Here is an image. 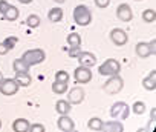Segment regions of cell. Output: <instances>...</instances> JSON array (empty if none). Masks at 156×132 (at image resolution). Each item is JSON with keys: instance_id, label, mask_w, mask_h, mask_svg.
<instances>
[{"instance_id": "cell-1", "label": "cell", "mask_w": 156, "mask_h": 132, "mask_svg": "<svg viewBox=\"0 0 156 132\" xmlns=\"http://www.w3.org/2000/svg\"><path fill=\"white\" fill-rule=\"evenodd\" d=\"M73 20L78 26H87L92 22V13L89 11L87 6L84 5H78L73 9Z\"/></svg>"}, {"instance_id": "cell-2", "label": "cell", "mask_w": 156, "mask_h": 132, "mask_svg": "<svg viewBox=\"0 0 156 132\" xmlns=\"http://www.w3.org/2000/svg\"><path fill=\"white\" fill-rule=\"evenodd\" d=\"M119 71H121V64L115 58H107L103 64H100V68H98V72L101 75H104V77H110V75L119 74Z\"/></svg>"}, {"instance_id": "cell-3", "label": "cell", "mask_w": 156, "mask_h": 132, "mask_svg": "<svg viewBox=\"0 0 156 132\" xmlns=\"http://www.w3.org/2000/svg\"><path fill=\"white\" fill-rule=\"evenodd\" d=\"M44 58H46V54L43 49H29V51H25L22 55V60H25L29 66L38 64V63L44 61Z\"/></svg>"}, {"instance_id": "cell-4", "label": "cell", "mask_w": 156, "mask_h": 132, "mask_svg": "<svg viewBox=\"0 0 156 132\" xmlns=\"http://www.w3.org/2000/svg\"><path fill=\"white\" fill-rule=\"evenodd\" d=\"M122 86H124L122 79H121L118 74H115V75H110V79L104 83L103 89H104V92H106V94L113 95V94H118V92L122 89Z\"/></svg>"}, {"instance_id": "cell-5", "label": "cell", "mask_w": 156, "mask_h": 132, "mask_svg": "<svg viewBox=\"0 0 156 132\" xmlns=\"http://www.w3.org/2000/svg\"><path fill=\"white\" fill-rule=\"evenodd\" d=\"M129 112H130V108L127 103L124 101H116L112 105L110 108V115L115 118V120H126L129 117Z\"/></svg>"}, {"instance_id": "cell-6", "label": "cell", "mask_w": 156, "mask_h": 132, "mask_svg": "<svg viewBox=\"0 0 156 132\" xmlns=\"http://www.w3.org/2000/svg\"><path fill=\"white\" fill-rule=\"evenodd\" d=\"M19 83L14 80V79H3L2 83H0V92L3 95L9 97V95H14L19 92Z\"/></svg>"}, {"instance_id": "cell-7", "label": "cell", "mask_w": 156, "mask_h": 132, "mask_svg": "<svg viewBox=\"0 0 156 132\" xmlns=\"http://www.w3.org/2000/svg\"><path fill=\"white\" fill-rule=\"evenodd\" d=\"M73 77H75L76 83L84 85V83H89V82L92 80V77H94V75H92L90 68H86V66H80V68H76V69H75Z\"/></svg>"}, {"instance_id": "cell-8", "label": "cell", "mask_w": 156, "mask_h": 132, "mask_svg": "<svg viewBox=\"0 0 156 132\" xmlns=\"http://www.w3.org/2000/svg\"><path fill=\"white\" fill-rule=\"evenodd\" d=\"M110 40H112V43L116 45V46H124V45L127 43L129 37H127V32H126V31H122V29H119V28H115V29H112V32H110Z\"/></svg>"}, {"instance_id": "cell-9", "label": "cell", "mask_w": 156, "mask_h": 132, "mask_svg": "<svg viewBox=\"0 0 156 132\" xmlns=\"http://www.w3.org/2000/svg\"><path fill=\"white\" fill-rule=\"evenodd\" d=\"M83 100H84V89L75 86V88H72V89L69 91V94H67V101H69L70 105H80Z\"/></svg>"}, {"instance_id": "cell-10", "label": "cell", "mask_w": 156, "mask_h": 132, "mask_svg": "<svg viewBox=\"0 0 156 132\" xmlns=\"http://www.w3.org/2000/svg\"><path fill=\"white\" fill-rule=\"evenodd\" d=\"M116 16L121 22H130L133 19V13H132V8L127 5V3H121L116 9Z\"/></svg>"}, {"instance_id": "cell-11", "label": "cell", "mask_w": 156, "mask_h": 132, "mask_svg": "<svg viewBox=\"0 0 156 132\" xmlns=\"http://www.w3.org/2000/svg\"><path fill=\"white\" fill-rule=\"evenodd\" d=\"M78 61H80L81 66H86V68H94V66L97 64V57L92 54V52H83L76 57Z\"/></svg>"}, {"instance_id": "cell-12", "label": "cell", "mask_w": 156, "mask_h": 132, "mask_svg": "<svg viewBox=\"0 0 156 132\" xmlns=\"http://www.w3.org/2000/svg\"><path fill=\"white\" fill-rule=\"evenodd\" d=\"M57 126L63 132H73L75 130V124L67 115H60V118L57 121Z\"/></svg>"}, {"instance_id": "cell-13", "label": "cell", "mask_w": 156, "mask_h": 132, "mask_svg": "<svg viewBox=\"0 0 156 132\" xmlns=\"http://www.w3.org/2000/svg\"><path fill=\"white\" fill-rule=\"evenodd\" d=\"M101 130H104V132H122V130H124V126L121 124V121H118V120H113V121L103 123V127H101Z\"/></svg>"}, {"instance_id": "cell-14", "label": "cell", "mask_w": 156, "mask_h": 132, "mask_svg": "<svg viewBox=\"0 0 156 132\" xmlns=\"http://www.w3.org/2000/svg\"><path fill=\"white\" fill-rule=\"evenodd\" d=\"M29 126L31 123L26 118H17L12 123V130L14 132H29Z\"/></svg>"}, {"instance_id": "cell-15", "label": "cell", "mask_w": 156, "mask_h": 132, "mask_svg": "<svg viewBox=\"0 0 156 132\" xmlns=\"http://www.w3.org/2000/svg\"><path fill=\"white\" fill-rule=\"evenodd\" d=\"M142 86L147 91H154V88H156V71L154 69L148 74V77H145L142 80Z\"/></svg>"}, {"instance_id": "cell-16", "label": "cell", "mask_w": 156, "mask_h": 132, "mask_svg": "<svg viewBox=\"0 0 156 132\" xmlns=\"http://www.w3.org/2000/svg\"><path fill=\"white\" fill-rule=\"evenodd\" d=\"M135 51H136V55H138V57H141V58H147L148 55H151V54H150L148 43H145V42H139V43L136 45Z\"/></svg>"}, {"instance_id": "cell-17", "label": "cell", "mask_w": 156, "mask_h": 132, "mask_svg": "<svg viewBox=\"0 0 156 132\" xmlns=\"http://www.w3.org/2000/svg\"><path fill=\"white\" fill-rule=\"evenodd\" d=\"M19 86H29L32 83V77L28 72H16V79H14Z\"/></svg>"}, {"instance_id": "cell-18", "label": "cell", "mask_w": 156, "mask_h": 132, "mask_svg": "<svg viewBox=\"0 0 156 132\" xmlns=\"http://www.w3.org/2000/svg\"><path fill=\"white\" fill-rule=\"evenodd\" d=\"M70 103L67 101V100H58L57 103H55V109H57V112L60 114V115H67L69 112H70Z\"/></svg>"}, {"instance_id": "cell-19", "label": "cell", "mask_w": 156, "mask_h": 132, "mask_svg": "<svg viewBox=\"0 0 156 132\" xmlns=\"http://www.w3.org/2000/svg\"><path fill=\"white\" fill-rule=\"evenodd\" d=\"M48 19L52 22V23H58L63 20V9L61 8H52L49 13H48Z\"/></svg>"}, {"instance_id": "cell-20", "label": "cell", "mask_w": 156, "mask_h": 132, "mask_svg": "<svg viewBox=\"0 0 156 132\" xmlns=\"http://www.w3.org/2000/svg\"><path fill=\"white\" fill-rule=\"evenodd\" d=\"M12 68H14V71H16V72H28L31 66H29L25 60L17 58V60H14V63H12Z\"/></svg>"}, {"instance_id": "cell-21", "label": "cell", "mask_w": 156, "mask_h": 132, "mask_svg": "<svg viewBox=\"0 0 156 132\" xmlns=\"http://www.w3.org/2000/svg\"><path fill=\"white\" fill-rule=\"evenodd\" d=\"M19 16H20L19 9H17L16 6L9 5V8H8V9H6V13L3 14V19H5V20H8V22H14V20H17V19H19Z\"/></svg>"}, {"instance_id": "cell-22", "label": "cell", "mask_w": 156, "mask_h": 132, "mask_svg": "<svg viewBox=\"0 0 156 132\" xmlns=\"http://www.w3.org/2000/svg\"><path fill=\"white\" fill-rule=\"evenodd\" d=\"M87 127H89L90 130L98 132V130H101V127H103V120H101V118H98V117H94V118H90V120H89Z\"/></svg>"}, {"instance_id": "cell-23", "label": "cell", "mask_w": 156, "mask_h": 132, "mask_svg": "<svg viewBox=\"0 0 156 132\" xmlns=\"http://www.w3.org/2000/svg\"><path fill=\"white\" fill-rule=\"evenodd\" d=\"M67 45L69 46H81V37H80V34L70 32L67 35Z\"/></svg>"}, {"instance_id": "cell-24", "label": "cell", "mask_w": 156, "mask_h": 132, "mask_svg": "<svg viewBox=\"0 0 156 132\" xmlns=\"http://www.w3.org/2000/svg\"><path fill=\"white\" fill-rule=\"evenodd\" d=\"M142 20L147 22V23H153V22L156 20V13H154V9H145V11L142 13Z\"/></svg>"}, {"instance_id": "cell-25", "label": "cell", "mask_w": 156, "mask_h": 132, "mask_svg": "<svg viewBox=\"0 0 156 132\" xmlns=\"http://www.w3.org/2000/svg\"><path fill=\"white\" fill-rule=\"evenodd\" d=\"M67 85L69 83H61V82H54L52 85V91L55 94H64L67 91Z\"/></svg>"}, {"instance_id": "cell-26", "label": "cell", "mask_w": 156, "mask_h": 132, "mask_svg": "<svg viewBox=\"0 0 156 132\" xmlns=\"http://www.w3.org/2000/svg\"><path fill=\"white\" fill-rule=\"evenodd\" d=\"M132 111H133V114H136V115H142V114L145 112V103H144V101H135L133 106H132Z\"/></svg>"}, {"instance_id": "cell-27", "label": "cell", "mask_w": 156, "mask_h": 132, "mask_svg": "<svg viewBox=\"0 0 156 132\" xmlns=\"http://www.w3.org/2000/svg\"><path fill=\"white\" fill-rule=\"evenodd\" d=\"M26 25H28L29 28H38V25H40V17L35 16V14H31V16L26 19Z\"/></svg>"}, {"instance_id": "cell-28", "label": "cell", "mask_w": 156, "mask_h": 132, "mask_svg": "<svg viewBox=\"0 0 156 132\" xmlns=\"http://www.w3.org/2000/svg\"><path fill=\"white\" fill-rule=\"evenodd\" d=\"M70 75L66 72V71H58L57 74H55V82H61V83H69V79Z\"/></svg>"}, {"instance_id": "cell-29", "label": "cell", "mask_w": 156, "mask_h": 132, "mask_svg": "<svg viewBox=\"0 0 156 132\" xmlns=\"http://www.w3.org/2000/svg\"><path fill=\"white\" fill-rule=\"evenodd\" d=\"M17 42H19V38H17V37H14V35H11V37H6V38H5L3 45L11 51V49H14V46L17 45Z\"/></svg>"}, {"instance_id": "cell-30", "label": "cell", "mask_w": 156, "mask_h": 132, "mask_svg": "<svg viewBox=\"0 0 156 132\" xmlns=\"http://www.w3.org/2000/svg\"><path fill=\"white\" fill-rule=\"evenodd\" d=\"M80 54H81V46H70V49L67 51V55L70 58H76Z\"/></svg>"}, {"instance_id": "cell-31", "label": "cell", "mask_w": 156, "mask_h": 132, "mask_svg": "<svg viewBox=\"0 0 156 132\" xmlns=\"http://www.w3.org/2000/svg\"><path fill=\"white\" fill-rule=\"evenodd\" d=\"M44 130H46V127L40 123H35V124L29 126V132H44Z\"/></svg>"}, {"instance_id": "cell-32", "label": "cell", "mask_w": 156, "mask_h": 132, "mask_svg": "<svg viewBox=\"0 0 156 132\" xmlns=\"http://www.w3.org/2000/svg\"><path fill=\"white\" fill-rule=\"evenodd\" d=\"M9 8V3L6 2V0H0V14H5L6 13V9Z\"/></svg>"}, {"instance_id": "cell-33", "label": "cell", "mask_w": 156, "mask_h": 132, "mask_svg": "<svg viewBox=\"0 0 156 132\" xmlns=\"http://www.w3.org/2000/svg\"><path fill=\"white\" fill-rule=\"evenodd\" d=\"M95 5L98 8H107L110 5V0H95Z\"/></svg>"}, {"instance_id": "cell-34", "label": "cell", "mask_w": 156, "mask_h": 132, "mask_svg": "<svg viewBox=\"0 0 156 132\" xmlns=\"http://www.w3.org/2000/svg\"><path fill=\"white\" fill-rule=\"evenodd\" d=\"M148 48H150V54L154 55V54H156V40H151V42L148 43Z\"/></svg>"}, {"instance_id": "cell-35", "label": "cell", "mask_w": 156, "mask_h": 132, "mask_svg": "<svg viewBox=\"0 0 156 132\" xmlns=\"http://www.w3.org/2000/svg\"><path fill=\"white\" fill-rule=\"evenodd\" d=\"M8 52H9V49H8V48L3 45V42H2V43H0V55H5V54H8Z\"/></svg>"}, {"instance_id": "cell-36", "label": "cell", "mask_w": 156, "mask_h": 132, "mask_svg": "<svg viewBox=\"0 0 156 132\" xmlns=\"http://www.w3.org/2000/svg\"><path fill=\"white\" fill-rule=\"evenodd\" d=\"M154 114H156V108L151 109V120H154Z\"/></svg>"}, {"instance_id": "cell-37", "label": "cell", "mask_w": 156, "mask_h": 132, "mask_svg": "<svg viewBox=\"0 0 156 132\" xmlns=\"http://www.w3.org/2000/svg\"><path fill=\"white\" fill-rule=\"evenodd\" d=\"M19 2H20V3H31L32 0H19Z\"/></svg>"}, {"instance_id": "cell-38", "label": "cell", "mask_w": 156, "mask_h": 132, "mask_svg": "<svg viewBox=\"0 0 156 132\" xmlns=\"http://www.w3.org/2000/svg\"><path fill=\"white\" fill-rule=\"evenodd\" d=\"M54 2H55V3H64L66 0H54Z\"/></svg>"}, {"instance_id": "cell-39", "label": "cell", "mask_w": 156, "mask_h": 132, "mask_svg": "<svg viewBox=\"0 0 156 132\" xmlns=\"http://www.w3.org/2000/svg\"><path fill=\"white\" fill-rule=\"evenodd\" d=\"M2 80H3V75H2V74H0V83H2Z\"/></svg>"}, {"instance_id": "cell-40", "label": "cell", "mask_w": 156, "mask_h": 132, "mask_svg": "<svg viewBox=\"0 0 156 132\" xmlns=\"http://www.w3.org/2000/svg\"><path fill=\"white\" fill-rule=\"evenodd\" d=\"M0 127H2V121H0Z\"/></svg>"}, {"instance_id": "cell-41", "label": "cell", "mask_w": 156, "mask_h": 132, "mask_svg": "<svg viewBox=\"0 0 156 132\" xmlns=\"http://www.w3.org/2000/svg\"><path fill=\"white\" fill-rule=\"evenodd\" d=\"M136 2H139V0H136Z\"/></svg>"}]
</instances>
